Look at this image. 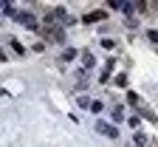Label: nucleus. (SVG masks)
I'll use <instances>...</instances> for the list:
<instances>
[{"instance_id": "8", "label": "nucleus", "mask_w": 158, "mask_h": 147, "mask_svg": "<svg viewBox=\"0 0 158 147\" xmlns=\"http://www.w3.org/2000/svg\"><path fill=\"white\" fill-rule=\"evenodd\" d=\"M73 57H76V51H73V48H65V51H62V59H65V62H68V59H73Z\"/></svg>"}, {"instance_id": "6", "label": "nucleus", "mask_w": 158, "mask_h": 147, "mask_svg": "<svg viewBox=\"0 0 158 147\" xmlns=\"http://www.w3.org/2000/svg\"><path fill=\"white\" fill-rule=\"evenodd\" d=\"M110 68H113V62H107V65H105V71H102V82L110 79Z\"/></svg>"}, {"instance_id": "3", "label": "nucleus", "mask_w": 158, "mask_h": 147, "mask_svg": "<svg viewBox=\"0 0 158 147\" xmlns=\"http://www.w3.org/2000/svg\"><path fill=\"white\" fill-rule=\"evenodd\" d=\"M45 20H48V23H56V20H65V11H62V9H51V11L45 14Z\"/></svg>"}, {"instance_id": "9", "label": "nucleus", "mask_w": 158, "mask_h": 147, "mask_svg": "<svg viewBox=\"0 0 158 147\" xmlns=\"http://www.w3.org/2000/svg\"><path fill=\"white\" fill-rule=\"evenodd\" d=\"M127 99H130V105H135V108H141V99H138L135 93H127Z\"/></svg>"}, {"instance_id": "11", "label": "nucleus", "mask_w": 158, "mask_h": 147, "mask_svg": "<svg viewBox=\"0 0 158 147\" xmlns=\"http://www.w3.org/2000/svg\"><path fill=\"white\" fill-rule=\"evenodd\" d=\"M113 119H116V122H122V119H124V110H122V108H116V110H113Z\"/></svg>"}, {"instance_id": "2", "label": "nucleus", "mask_w": 158, "mask_h": 147, "mask_svg": "<svg viewBox=\"0 0 158 147\" xmlns=\"http://www.w3.org/2000/svg\"><path fill=\"white\" fill-rule=\"evenodd\" d=\"M96 130L105 133V136H110V139H118V130L113 128V124H107V122H96Z\"/></svg>"}, {"instance_id": "7", "label": "nucleus", "mask_w": 158, "mask_h": 147, "mask_svg": "<svg viewBox=\"0 0 158 147\" xmlns=\"http://www.w3.org/2000/svg\"><path fill=\"white\" fill-rule=\"evenodd\" d=\"M90 105H93V102H90L88 96H82V93H79V108H90Z\"/></svg>"}, {"instance_id": "10", "label": "nucleus", "mask_w": 158, "mask_h": 147, "mask_svg": "<svg viewBox=\"0 0 158 147\" xmlns=\"http://www.w3.org/2000/svg\"><path fill=\"white\" fill-rule=\"evenodd\" d=\"M11 48H14L17 54H26V48H23V45H20V43H17V40H11Z\"/></svg>"}, {"instance_id": "4", "label": "nucleus", "mask_w": 158, "mask_h": 147, "mask_svg": "<svg viewBox=\"0 0 158 147\" xmlns=\"http://www.w3.org/2000/svg\"><path fill=\"white\" fill-rule=\"evenodd\" d=\"M96 20H105V11H90V14H85V23H96Z\"/></svg>"}, {"instance_id": "12", "label": "nucleus", "mask_w": 158, "mask_h": 147, "mask_svg": "<svg viewBox=\"0 0 158 147\" xmlns=\"http://www.w3.org/2000/svg\"><path fill=\"white\" fill-rule=\"evenodd\" d=\"M0 59H6V54H3V51H0Z\"/></svg>"}, {"instance_id": "1", "label": "nucleus", "mask_w": 158, "mask_h": 147, "mask_svg": "<svg viewBox=\"0 0 158 147\" xmlns=\"http://www.w3.org/2000/svg\"><path fill=\"white\" fill-rule=\"evenodd\" d=\"M14 20L17 23H23L26 28H31V31H37L40 26H37V17L34 14H28V11H14Z\"/></svg>"}, {"instance_id": "5", "label": "nucleus", "mask_w": 158, "mask_h": 147, "mask_svg": "<svg viewBox=\"0 0 158 147\" xmlns=\"http://www.w3.org/2000/svg\"><path fill=\"white\" fill-rule=\"evenodd\" d=\"M82 62H85V68H93V65H96V59H93L90 51H82Z\"/></svg>"}]
</instances>
